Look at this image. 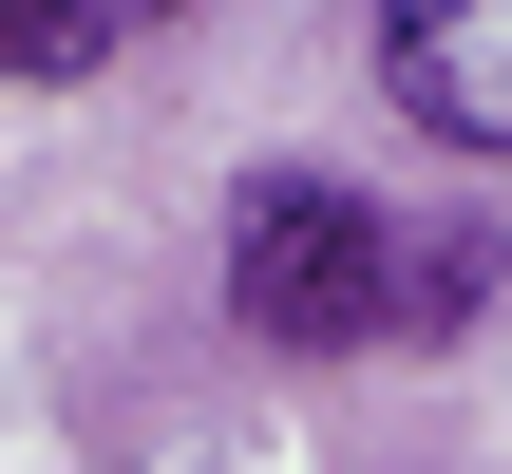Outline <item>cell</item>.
<instances>
[{
    "label": "cell",
    "instance_id": "3",
    "mask_svg": "<svg viewBox=\"0 0 512 474\" xmlns=\"http://www.w3.org/2000/svg\"><path fill=\"white\" fill-rule=\"evenodd\" d=\"M114 38H133V0H0V76H19V95H57V76H95Z\"/></svg>",
    "mask_w": 512,
    "mask_h": 474
},
{
    "label": "cell",
    "instance_id": "2",
    "mask_svg": "<svg viewBox=\"0 0 512 474\" xmlns=\"http://www.w3.org/2000/svg\"><path fill=\"white\" fill-rule=\"evenodd\" d=\"M380 95L437 152H512V0H380Z\"/></svg>",
    "mask_w": 512,
    "mask_h": 474
},
{
    "label": "cell",
    "instance_id": "1",
    "mask_svg": "<svg viewBox=\"0 0 512 474\" xmlns=\"http://www.w3.org/2000/svg\"><path fill=\"white\" fill-rule=\"evenodd\" d=\"M228 304H247V342H304V361L399 342V228L342 171H247L228 190Z\"/></svg>",
    "mask_w": 512,
    "mask_h": 474
}]
</instances>
